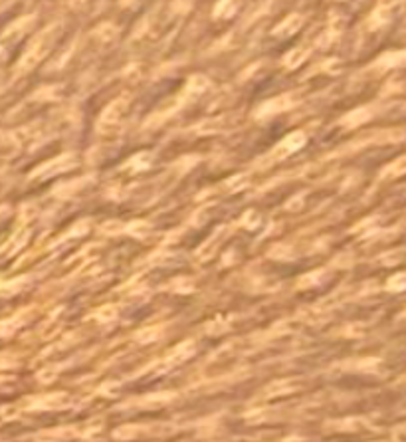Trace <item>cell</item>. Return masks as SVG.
<instances>
[{
  "label": "cell",
  "mask_w": 406,
  "mask_h": 442,
  "mask_svg": "<svg viewBox=\"0 0 406 442\" xmlns=\"http://www.w3.org/2000/svg\"><path fill=\"white\" fill-rule=\"evenodd\" d=\"M68 405V397L66 395H48L44 399H40L36 403H32V406L36 408H46V410H52V408H60V406Z\"/></svg>",
  "instance_id": "1"
},
{
  "label": "cell",
  "mask_w": 406,
  "mask_h": 442,
  "mask_svg": "<svg viewBox=\"0 0 406 442\" xmlns=\"http://www.w3.org/2000/svg\"><path fill=\"white\" fill-rule=\"evenodd\" d=\"M294 389V385L289 381H274L270 383L268 387L264 389V397H276V395H283V393H289Z\"/></svg>",
  "instance_id": "2"
},
{
  "label": "cell",
  "mask_w": 406,
  "mask_h": 442,
  "mask_svg": "<svg viewBox=\"0 0 406 442\" xmlns=\"http://www.w3.org/2000/svg\"><path fill=\"white\" fill-rule=\"evenodd\" d=\"M157 337V329H145V332H141L137 335V339L141 341V343H147L151 339H155Z\"/></svg>",
  "instance_id": "3"
},
{
  "label": "cell",
  "mask_w": 406,
  "mask_h": 442,
  "mask_svg": "<svg viewBox=\"0 0 406 442\" xmlns=\"http://www.w3.org/2000/svg\"><path fill=\"white\" fill-rule=\"evenodd\" d=\"M97 317H99L101 321H107V319H113V317H115V310H113V308H103L101 312L97 313Z\"/></svg>",
  "instance_id": "4"
}]
</instances>
